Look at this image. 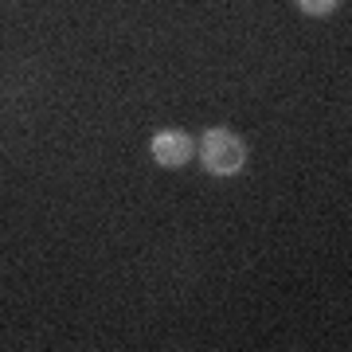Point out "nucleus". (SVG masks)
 <instances>
[{
    "label": "nucleus",
    "mask_w": 352,
    "mask_h": 352,
    "mask_svg": "<svg viewBox=\"0 0 352 352\" xmlns=\"http://www.w3.org/2000/svg\"><path fill=\"white\" fill-rule=\"evenodd\" d=\"M298 8H302L305 16H329L340 8V0H298Z\"/></svg>",
    "instance_id": "obj_3"
},
{
    "label": "nucleus",
    "mask_w": 352,
    "mask_h": 352,
    "mask_svg": "<svg viewBox=\"0 0 352 352\" xmlns=\"http://www.w3.org/2000/svg\"><path fill=\"white\" fill-rule=\"evenodd\" d=\"M149 153L161 168H184V164L196 157V138L184 133V129H161V133L149 141Z\"/></svg>",
    "instance_id": "obj_2"
},
{
    "label": "nucleus",
    "mask_w": 352,
    "mask_h": 352,
    "mask_svg": "<svg viewBox=\"0 0 352 352\" xmlns=\"http://www.w3.org/2000/svg\"><path fill=\"white\" fill-rule=\"evenodd\" d=\"M247 157H251L247 141H243L235 129H227V126L204 129V138L196 141V161H200V168L208 176H219V180L239 176L243 168H247Z\"/></svg>",
    "instance_id": "obj_1"
}]
</instances>
